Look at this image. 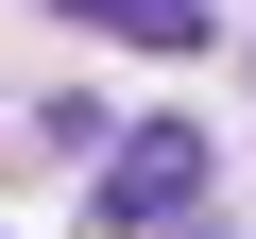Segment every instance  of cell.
<instances>
[{
	"mask_svg": "<svg viewBox=\"0 0 256 239\" xmlns=\"http://www.w3.org/2000/svg\"><path fill=\"white\" fill-rule=\"evenodd\" d=\"M205 205V120H137V137H102V222L120 239H154Z\"/></svg>",
	"mask_w": 256,
	"mask_h": 239,
	"instance_id": "6da1fadb",
	"label": "cell"
},
{
	"mask_svg": "<svg viewBox=\"0 0 256 239\" xmlns=\"http://www.w3.org/2000/svg\"><path fill=\"white\" fill-rule=\"evenodd\" d=\"M154 239H222V222H205V205H188V222H154Z\"/></svg>",
	"mask_w": 256,
	"mask_h": 239,
	"instance_id": "3957f363",
	"label": "cell"
},
{
	"mask_svg": "<svg viewBox=\"0 0 256 239\" xmlns=\"http://www.w3.org/2000/svg\"><path fill=\"white\" fill-rule=\"evenodd\" d=\"M52 18H102V34H137V52H205L222 0H52Z\"/></svg>",
	"mask_w": 256,
	"mask_h": 239,
	"instance_id": "7a4b0ae2",
	"label": "cell"
}]
</instances>
